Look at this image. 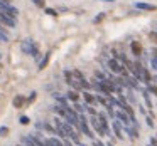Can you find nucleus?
Listing matches in <instances>:
<instances>
[{
	"mask_svg": "<svg viewBox=\"0 0 157 146\" xmlns=\"http://www.w3.org/2000/svg\"><path fill=\"white\" fill-rule=\"evenodd\" d=\"M21 49H22V52H24V54L32 55V57L39 62L41 54H39V44H37V42H34L32 39H24V41L21 42Z\"/></svg>",
	"mask_w": 157,
	"mask_h": 146,
	"instance_id": "f257e3e1",
	"label": "nucleus"
},
{
	"mask_svg": "<svg viewBox=\"0 0 157 146\" xmlns=\"http://www.w3.org/2000/svg\"><path fill=\"white\" fill-rule=\"evenodd\" d=\"M0 24L5 25V27H12L14 29L15 25H17V22H15V19L9 17L7 14H4V12H0Z\"/></svg>",
	"mask_w": 157,
	"mask_h": 146,
	"instance_id": "f03ea898",
	"label": "nucleus"
},
{
	"mask_svg": "<svg viewBox=\"0 0 157 146\" xmlns=\"http://www.w3.org/2000/svg\"><path fill=\"white\" fill-rule=\"evenodd\" d=\"M115 118L120 121V124H122V126H130V116L127 114L123 109H120V111L115 112Z\"/></svg>",
	"mask_w": 157,
	"mask_h": 146,
	"instance_id": "7ed1b4c3",
	"label": "nucleus"
},
{
	"mask_svg": "<svg viewBox=\"0 0 157 146\" xmlns=\"http://www.w3.org/2000/svg\"><path fill=\"white\" fill-rule=\"evenodd\" d=\"M90 123H91L93 129H95V131L98 133L100 136H106L105 129H103V126H101V124H100V121H98V118H96V116H91V119H90Z\"/></svg>",
	"mask_w": 157,
	"mask_h": 146,
	"instance_id": "20e7f679",
	"label": "nucleus"
},
{
	"mask_svg": "<svg viewBox=\"0 0 157 146\" xmlns=\"http://www.w3.org/2000/svg\"><path fill=\"white\" fill-rule=\"evenodd\" d=\"M135 9L137 10H145V12H154L157 10V7L154 4H145V2H137L135 4Z\"/></svg>",
	"mask_w": 157,
	"mask_h": 146,
	"instance_id": "39448f33",
	"label": "nucleus"
},
{
	"mask_svg": "<svg viewBox=\"0 0 157 146\" xmlns=\"http://www.w3.org/2000/svg\"><path fill=\"white\" fill-rule=\"evenodd\" d=\"M78 131L79 133H83L85 136H88V138H95V134H93V131L90 129V126H88V123H79V126H78Z\"/></svg>",
	"mask_w": 157,
	"mask_h": 146,
	"instance_id": "423d86ee",
	"label": "nucleus"
},
{
	"mask_svg": "<svg viewBox=\"0 0 157 146\" xmlns=\"http://www.w3.org/2000/svg\"><path fill=\"white\" fill-rule=\"evenodd\" d=\"M112 129H113L117 138L123 139V128H122V124H120V121H112Z\"/></svg>",
	"mask_w": 157,
	"mask_h": 146,
	"instance_id": "0eeeda50",
	"label": "nucleus"
},
{
	"mask_svg": "<svg viewBox=\"0 0 157 146\" xmlns=\"http://www.w3.org/2000/svg\"><path fill=\"white\" fill-rule=\"evenodd\" d=\"M108 67L112 69V72H115V74H120V72H122V69H123L117 59H110V61H108Z\"/></svg>",
	"mask_w": 157,
	"mask_h": 146,
	"instance_id": "6e6552de",
	"label": "nucleus"
},
{
	"mask_svg": "<svg viewBox=\"0 0 157 146\" xmlns=\"http://www.w3.org/2000/svg\"><path fill=\"white\" fill-rule=\"evenodd\" d=\"M123 131H125L127 134L130 136V139H137V138L140 136V134H139V129L133 128V126H123Z\"/></svg>",
	"mask_w": 157,
	"mask_h": 146,
	"instance_id": "1a4fd4ad",
	"label": "nucleus"
},
{
	"mask_svg": "<svg viewBox=\"0 0 157 146\" xmlns=\"http://www.w3.org/2000/svg\"><path fill=\"white\" fill-rule=\"evenodd\" d=\"M81 94H83V98H85V102H86V104H90V106H95V104H96L95 96H93L90 91H81Z\"/></svg>",
	"mask_w": 157,
	"mask_h": 146,
	"instance_id": "9d476101",
	"label": "nucleus"
},
{
	"mask_svg": "<svg viewBox=\"0 0 157 146\" xmlns=\"http://www.w3.org/2000/svg\"><path fill=\"white\" fill-rule=\"evenodd\" d=\"M25 102H27V99H25V96H24V94H17V96L14 98V108L21 109L22 106L25 104Z\"/></svg>",
	"mask_w": 157,
	"mask_h": 146,
	"instance_id": "9b49d317",
	"label": "nucleus"
},
{
	"mask_svg": "<svg viewBox=\"0 0 157 146\" xmlns=\"http://www.w3.org/2000/svg\"><path fill=\"white\" fill-rule=\"evenodd\" d=\"M66 99H68V101H73V102H78V101H79V94H78V91H75V89L68 91V92H66Z\"/></svg>",
	"mask_w": 157,
	"mask_h": 146,
	"instance_id": "f8f14e48",
	"label": "nucleus"
},
{
	"mask_svg": "<svg viewBox=\"0 0 157 146\" xmlns=\"http://www.w3.org/2000/svg\"><path fill=\"white\" fill-rule=\"evenodd\" d=\"M52 98L56 99V101H58V104H61V106H69L68 104V99H66V96H63V94H59V92H54V94H52Z\"/></svg>",
	"mask_w": 157,
	"mask_h": 146,
	"instance_id": "ddd939ff",
	"label": "nucleus"
},
{
	"mask_svg": "<svg viewBox=\"0 0 157 146\" xmlns=\"http://www.w3.org/2000/svg\"><path fill=\"white\" fill-rule=\"evenodd\" d=\"M49 57H51V52H48V54H44V57L41 59V61L37 62V69L39 71H42V69L48 66V62H49Z\"/></svg>",
	"mask_w": 157,
	"mask_h": 146,
	"instance_id": "4468645a",
	"label": "nucleus"
},
{
	"mask_svg": "<svg viewBox=\"0 0 157 146\" xmlns=\"http://www.w3.org/2000/svg\"><path fill=\"white\" fill-rule=\"evenodd\" d=\"M52 111H54L56 114L63 116V118L66 116V109H64V106H61V104H56V106H52Z\"/></svg>",
	"mask_w": 157,
	"mask_h": 146,
	"instance_id": "2eb2a0df",
	"label": "nucleus"
},
{
	"mask_svg": "<svg viewBox=\"0 0 157 146\" xmlns=\"http://www.w3.org/2000/svg\"><path fill=\"white\" fill-rule=\"evenodd\" d=\"M130 47H132L133 55H137V57H139V55L142 54V47H140V44H139V42H132V45H130Z\"/></svg>",
	"mask_w": 157,
	"mask_h": 146,
	"instance_id": "dca6fc26",
	"label": "nucleus"
},
{
	"mask_svg": "<svg viewBox=\"0 0 157 146\" xmlns=\"http://www.w3.org/2000/svg\"><path fill=\"white\" fill-rule=\"evenodd\" d=\"M78 82H79V86H81V91H90V89H91V82H88L85 77L79 79Z\"/></svg>",
	"mask_w": 157,
	"mask_h": 146,
	"instance_id": "f3484780",
	"label": "nucleus"
},
{
	"mask_svg": "<svg viewBox=\"0 0 157 146\" xmlns=\"http://www.w3.org/2000/svg\"><path fill=\"white\" fill-rule=\"evenodd\" d=\"M68 138L71 139L73 144H79V143H81V139H79V133H76V131H73L71 134L68 136Z\"/></svg>",
	"mask_w": 157,
	"mask_h": 146,
	"instance_id": "a211bd4d",
	"label": "nucleus"
},
{
	"mask_svg": "<svg viewBox=\"0 0 157 146\" xmlns=\"http://www.w3.org/2000/svg\"><path fill=\"white\" fill-rule=\"evenodd\" d=\"M95 99H96V102H100L101 106H108V99L105 98V96H101V94H98V96H95Z\"/></svg>",
	"mask_w": 157,
	"mask_h": 146,
	"instance_id": "6ab92c4d",
	"label": "nucleus"
},
{
	"mask_svg": "<svg viewBox=\"0 0 157 146\" xmlns=\"http://www.w3.org/2000/svg\"><path fill=\"white\" fill-rule=\"evenodd\" d=\"M73 108H75L76 112H85L86 111V104H79V101L75 102V106H73Z\"/></svg>",
	"mask_w": 157,
	"mask_h": 146,
	"instance_id": "aec40b11",
	"label": "nucleus"
},
{
	"mask_svg": "<svg viewBox=\"0 0 157 146\" xmlns=\"http://www.w3.org/2000/svg\"><path fill=\"white\" fill-rule=\"evenodd\" d=\"M147 91L150 92V94H154V96H157V86L155 84H152V82H149V84H147Z\"/></svg>",
	"mask_w": 157,
	"mask_h": 146,
	"instance_id": "412c9836",
	"label": "nucleus"
},
{
	"mask_svg": "<svg viewBox=\"0 0 157 146\" xmlns=\"http://www.w3.org/2000/svg\"><path fill=\"white\" fill-rule=\"evenodd\" d=\"M31 2L39 9H46V0H31Z\"/></svg>",
	"mask_w": 157,
	"mask_h": 146,
	"instance_id": "4be33fe9",
	"label": "nucleus"
},
{
	"mask_svg": "<svg viewBox=\"0 0 157 146\" xmlns=\"http://www.w3.org/2000/svg\"><path fill=\"white\" fill-rule=\"evenodd\" d=\"M44 12L48 15H51V17H58V10H56V9H48V7H46Z\"/></svg>",
	"mask_w": 157,
	"mask_h": 146,
	"instance_id": "5701e85b",
	"label": "nucleus"
},
{
	"mask_svg": "<svg viewBox=\"0 0 157 146\" xmlns=\"http://www.w3.org/2000/svg\"><path fill=\"white\" fill-rule=\"evenodd\" d=\"M73 77H75L76 81H79V79H83L85 76H83V72H81V71H78V69H75V71H73Z\"/></svg>",
	"mask_w": 157,
	"mask_h": 146,
	"instance_id": "b1692460",
	"label": "nucleus"
},
{
	"mask_svg": "<svg viewBox=\"0 0 157 146\" xmlns=\"http://www.w3.org/2000/svg\"><path fill=\"white\" fill-rule=\"evenodd\" d=\"M86 111H88L91 116H96V114H98V111H96V109L93 108V106H90V104H86Z\"/></svg>",
	"mask_w": 157,
	"mask_h": 146,
	"instance_id": "393cba45",
	"label": "nucleus"
},
{
	"mask_svg": "<svg viewBox=\"0 0 157 146\" xmlns=\"http://www.w3.org/2000/svg\"><path fill=\"white\" fill-rule=\"evenodd\" d=\"M51 141H52V144H54V146H63V141L58 138V136H52Z\"/></svg>",
	"mask_w": 157,
	"mask_h": 146,
	"instance_id": "a878e982",
	"label": "nucleus"
},
{
	"mask_svg": "<svg viewBox=\"0 0 157 146\" xmlns=\"http://www.w3.org/2000/svg\"><path fill=\"white\" fill-rule=\"evenodd\" d=\"M63 74H64V77H66V82H71L73 81V72L71 71H64Z\"/></svg>",
	"mask_w": 157,
	"mask_h": 146,
	"instance_id": "bb28decb",
	"label": "nucleus"
},
{
	"mask_svg": "<svg viewBox=\"0 0 157 146\" xmlns=\"http://www.w3.org/2000/svg\"><path fill=\"white\" fill-rule=\"evenodd\" d=\"M29 121H31V119L27 118V116H21V118H19V123H21L22 126H25V124H29Z\"/></svg>",
	"mask_w": 157,
	"mask_h": 146,
	"instance_id": "cd10ccee",
	"label": "nucleus"
},
{
	"mask_svg": "<svg viewBox=\"0 0 157 146\" xmlns=\"http://www.w3.org/2000/svg\"><path fill=\"white\" fill-rule=\"evenodd\" d=\"M95 76H96V79H98V81H105V79H106V76L103 74V72H100V71H96Z\"/></svg>",
	"mask_w": 157,
	"mask_h": 146,
	"instance_id": "c85d7f7f",
	"label": "nucleus"
},
{
	"mask_svg": "<svg viewBox=\"0 0 157 146\" xmlns=\"http://www.w3.org/2000/svg\"><path fill=\"white\" fill-rule=\"evenodd\" d=\"M9 134V128L7 126H0V136H7Z\"/></svg>",
	"mask_w": 157,
	"mask_h": 146,
	"instance_id": "c756f323",
	"label": "nucleus"
},
{
	"mask_svg": "<svg viewBox=\"0 0 157 146\" xmlns=\"http://www.w3.org/2000/svg\"><path fill=\"white\" fill-rule=\"evenodd\" d=\"M145 121H147V126H149V128H154V121H152V116H145Z\"/></svg>",
	"mask_w": 157,
	"mask_h": 146,
	"instance_id": "7c9ffc66",
	"label": "nucleus"
},
{
	"mask_svg": "<svg viewBox=\"0 0 157 146\" xmlns=\"http://www.w3.org/2000/svg\"><path fill=\"white\" fill-rule=\"evenodd\" d=\"M150 66H152L154 71H157V59L155 57H150Z\"/></svg>",
	"mask_w": 157,
	"mask_h": 146,
	"instance_id": "2f4dec72",
	"label": "nucleus"
},
{
	"mask_svg": "<svg viewBox=\"0 0 157 146\" xmlns=\"http://www.w3.org/2000/svg\"><path fill=\"white\" fill-rule=\"evenodd\" d=\"M42 126H44V121H37V123H36V129H37V131H41Z\"/></svg>",
	"mask_w": 157,
	"mask_h": 146,
	"instance_id": "473e14b6",
	"label": "nucleus"
},
{
	"mask_svg": "<svg viewBox=\"0 0 157 146\" xmlns=\"http://www.w3.org/2000/svg\"><path fill=\"white\" fill-rule=\"evenodd\" d=\"M127 99H128L130 102H133V104H135V96H132V92H128V96H127Z\"/></svg>",
	"mask_w": 157,
	"mask_h": 146,
	"instance_id": "72a5a7b5",
	"label": "nucleus"
},
{
	"mask_svg": "<svg viewBox=\"0 0 157 146\" xmlns=\"http://www.w3.org/2000/svg\"><path fill=\"white\" fill-rule=\"evenodd\" d=\"M150 39H152L154 42H157V32H150Z\"/></svg>",
	"mask_w": 157,
	"mask_h": 146,
	"instance_id": "f704fd0d",
	"label": "nucleus"
},
{
	"mask_svg": "<svg viewBox=\"0 0 157 146\" xmlns=\"http://www.w3.org/2000/svg\"><path fill=\"white\" fill-rule=\"evenodd\" d=\"M93 146H105L101 141H98V139H93Z\"/></svg>",
	"mask_w": 157,
	"mask_h": 146,
	"instance_id": "c9c22d12",
	"label": "nucleus"
},
{
	"mask_svg": "<svg viewBox=\"0 0 157 146\" xmlns=\"http://www.w3.org/2000/svg\"><path fill=\"white\" fill-rule=\"evenodd\" d=\"M103 17H105V14H101V15H98V17H96V19H95V20H93V22H95V24H98V22H100V20H101V19H103Z\"/></svg>",
	"mask_w": 157,
	"mask_h": 146,
	"instance_id": "e433bc0d",
	"label": "nucleus"
},
{
	"mask_svg": "<svg viewBox=\"0 0 157 146\" xmlns=\"http://www.w3.org/2000/svg\"><path fill=\"white\" fill-rule=\"evenodd\" d=\"M150 146H157V138H150Z\"/></svg>",
	"mask_w": 157,
	"mask_h": 146,
	"instance_id": "4c0bfd02",
	"label": "nucleus"
},
{
	"mask_svg": "<svg viewBox=\"0 0 157 146\" xmlns=\"http://www.w3.org/2000/svg\"><path fill=\"white\" fill-rule=\"evenodd\" d=\"M34 99H36V92H31V96H29V99H27V101L31 102V101H34Z\"/></svg>",
	"mask_w": 157,
	"mask_h": 146,
	"instance_id": "58836bf2",
	"label": "nucleus"
},
{
	"mask_svg": "<svg viewBox=\"0 0 157 146\" xmlns=\"http://www.w3.org/2000/svg\"><path fill=\"white\" fill-rule=\"evenodd\" d=\"M139 111L142 112V114H145V116H147V111H145V109H144V106H139Z\"/></svg>",
	"mask_w": 157,
	"mask_h": 146,
	"instance_id": "ea45409f",
	"label": "nucleus"
},
{
	"mask_svg": "<svg viewBox=\"0 0 157 146\" xmlns=\"http://www.w3.org/2000/svg\"><path fill=\"white\" fill-rule=\"evenodd\" d=\"M152 57L157 59V49H152Z\"/></svg>",
	"mask_w": 157,
	"mask_h": 146,
	"instance_id": "a19ab883",
	"label": "nucleus"
},
{
	"mask_svg": "<svg viewBox=\"0 0 157 146\" xmlns=\"http://www.w3.org/2000/svg\"><path fill=\"white\" fill-rule=\"evenodd\" d=\"M78 146H86V144H83V143H79V144Z\"/></svg>",
	"mask_w": 157,
	"mask_h": 146,
	"instance_id": "79ce46f5",
	"label": "nucleus"
},
{
	"mask_svg": "<svg viewBox=\"0 0 157 146\" xmlns=\"http://www.w3.org/2000/svg\"><path fill=\"white\" fill-rule=\"evenodd\" d=\"M17 146H24V144H22V143H21V144H17Z\"/></svg>",
	"mask_w": 157,
	"mask_h": 146,
	"instance_id": "37998d69",
	"label": "nucleus"
},
{
	"mask_svg": "<svg viewBox=\"0 0 157 146\" xmlns=\"http://www.w3.org/2000/svg\"><path fill=\"white\" fill-rule=\"evenodd\" d=\"M155 138H157V134H155Z\"/></svg>",
	"mask_w": 157,
	"mask_h": 146,
	"instance_id": "c03bdc74",
	"label": "nucleus"
}]
</instances>
